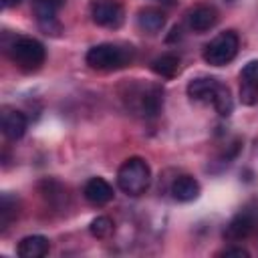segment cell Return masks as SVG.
Instances as JSON below:
<instances>
[{
	"instance_id": "d6986e66",
	"label": "cell",
	"mask_w": 258,
	"mask_h": 258,
	"mask_svg": "<svg viewBox=\"0 0 258 258\" xmlns=\"http://www.w3.org/2000/svg\"><path fill=\"white\" fill-rule=\"evenodd\" d=\"M113 230H115V224H113V220L107 218V216H97V218L91 222V226H89L91 236H93V238H99V240L109 238V236L113 234Z\"/></svg>"
},
{
	"instance_id": "ac0fdd59",
	"label": "cell",
	"mask_w": 258,
	"mask_h": 258,
	"mask_svg": "<svg viewBox=\"0 0 258 258\" xmlns=\"http://www.w3.org/2000/svg\"><path fill=\"white\" fill-rule=\"evenodd\" d=\"M16 216H18V200L12 198L10 194H2V200H0V230L4 232Z\"/></svg>"
},
{
	"instance_id": "2e32d148",
	"label": "cell",
	"mask_w": 258,
	"mask_h": 258,
	"mask_svg": "<svg viewBox=\"0 0 258 258\" xmlns=\"http://www.w3.org/2000/svg\"><path fill=\"white\" fill-rule=\"evenodd\" d=\"M151 71L157 75V77H163V79H171L177 75L179 71V56L177 54H161L157 56L153 62H151Z\"/></svg>"
},
{
	"instance_id": "277c9868",
	"label": "cell",
	"mask_w": 258,
	"mask_h": 258,
	"mask_svg": "<svg viewBox=\"0 0 258 258\" xmlns=\"http://www.w3.org/2000/svg\"><path fill=\"white\" fill-rule=\"evenodd\" d=\"M238 46H240L238 34L234 30H224L204 46L202 56L210 67H224L234 60V56L238 54Z\"/></svg>"
},
{
	"instance_id": "ba28073f",
	"label": "cell",
	"mask_w": 258,
	"mask_h": 258,
	"mask_svg": "<svg viewBox=\"0 0 258 258\" xmlns=\"http://www.w3.org/2000/svg\"><path fill=\"white\" fill-rule=\"evenodd\" d=\"M218 18H220L218 10L214 6H208V4H200L187 12V24L194 32H206V30L214 28Z\"/></svg>"
},
{
	"instance_id": "8992f818",
	"label": "cell",
	"mask_w": 258,
	"mask_h": 258,
	"mask_svg": "<svg viewBox=\"0 0 258 258\" xmlns=\"http://www.w3.org/2000/svg\"><path fill=\"white\" fill-rule=\"evenodd\" d=\"M64 0H34L32 2V10L34 16L40 24V28L48 32H58V22H56V12L62 8Z\"/></svg>"
},
{
	"instance_id": "3957f363",
	"label": "cell",
	"mask_w": 258,
	"mask_h": 258,
	"mask_svg": "<svg viewBox=\"0 0 258 258\" xmlns=\"http://www.w3.org/2000/svg\"><path fill=\"white\" fill-rule=\"evenodd\" d=\"M6 50L12 58V62L24 73L38 71L44 64V58H46L44 44L36 38H30V36H16Z\"/></svg>"
},
{
	"instance_id": "e0dca14e",
	"label": "cell",
	"mask_w": 258,
	"mask_h": 258,
	"mask_svg": "<svg viewBox=\"0 0 258 258\" xmlns=\"http://www.w3.org/2000/svg\"><path fill=\"white\" fill-rule=\"evenodd\" d=\"M212 105H214V109L218 111L220 117L232 115V111H234V99H232L230 89H228L224 83L218 85V89H216V93H214V99H212Z\"/></svg>"
},
{
	"instance_id": "d4e9b609",
	"label": "cell",
	"mask_w": 258,
	"mask_h": 258,
	"mask_svg": "<svg viewBox=\"0 0 258 258\" xmlns=\"http://www.w3.org/2000/svg\"><path fill=\"white\" fill-rule=\"evenodd\" d=\"M228 2H234V0H228Z\"/></svg>"
},
{
	"instance_id": "7c38bea8",
	"label": "cell",
	"mask_w": 258,
	"mask_h": 258,
	"mask_svg": "<svg viewBox=\"0 0 258 258\" xmlns=\"http://www.w3.org/2000/svg\"><path fill=\"white\" fill-rule=\"evenodd\" d=\"M83 194H85L87 202H91V204H95V206H103V204H107V202L113 200V187H111V183H109L107 179H103V177H91V179L85 183Z\"/></svg>"
},
{
	"instance_id": "44dd1931",
	"label": "cell",
	"mask_w": 258,
	"mask_h": 258,
	"mask_svg": "<svg viewBox=\"0 0 258 258\" xmlns=\"http://www.w3.org/2000/svg\"><path fill=\"white\" fill-rule=\"evenodd\" d=\"M240 101L244 103V105H254L256 101H258V91L254 89V87H250V85H240Z\"/></svg>"
},
{
	"instance_id": "603a6c76",
	"label": "cell",
	"mask_w": 258,
	"mask_h": 258,
	"mask_svg": "<svg viewBox=\"0 0 258 258\" xmlns=\"http://www.w3.org/2000/svg\"><path fill=\"white\" fill-rule=\"evenodd\" d=\"M16 4H20V0H2V6H4V8H12V6H16Z\"/></svg>"
},
{
	"instance_id": "7a4b0ae2",
	"label": "cell",
	"mask_w": 258,
	"mask_h": 258,
	"mask_svg": "<svg viewBox=\"0 0 258 258\" xmlns=\"http://www.w3.org/2000/svg\"><path fill=\"white\" fill-rule=\"evenodd\" d=\"M151 183V169L143 157H129L117 171V185L127 196H141Z\"/></svg>"
},
{
	"instance_id": "8fae6325",
	"label": "cell",
	"mask_w": 258,
	"mask_h": 258,
	"mask_svg": "<svg viewBox=\"0 0 258 258\" xmlns=\"http://www.w3.org/2000/svg\"><path fill=\"white\" fill-rule=\"evenodd\" d=\"M252 230H254V216L250 212H240L228 222V226L224 230V238L238 242V240H244L246 236H250Z\"/></svg>"
},
{
	"instance_id": "7402d4cb",
	"label": "cell",
	"mask_w": 258,
	"mask_h": 258,
	"mask_svg": "<svg viewBox=\"0 0 258 258\" xmlns=\"http://www.w3.org/2000/svg\"><path fill=\"white\" fill-rule=\"evenodd\" d=\"M220 254H222V256H244V258L250 256V252L244 250V248H224Z\"/></svg>"
},
{
	"instance_id": "cb8c5ba5",
	"label": "cell",
	"mask_w": 258,
	"mask_h": 258,
	"mask_svg": "<svg viewBox=\"0 0 258 258\" xmlns=\"http://www.w3.org/2000/svg\"><path fill=\"white\" fill-rule=\"evenodd\" d=\"M155 2H161V4H165V6H169V4H173L175 0H155Z\"/></svg>"
},
{
	"instance_id": "5bb4252c",
	"label": "cell",
	"mask_w": 258,
	"mask_h": 258,
	"mask_svg": "<svg viewBox=\"0 0 258 258\" xmlns=\"http://www.w3.org/2000/svg\"><path fill=\"white\" fill-rule=\"evenodd\" d=\"M137 26H139L143 32H147V34L159 32V30L165 26V14H163V10L153 8V6L141 8V10L137 12Z\"/></svg>"
},
{
	"instance_id": "30bf717a",
	"label": "cell",
	"mask_w": 258,
	"mask_h": 258,
	"mask_svg": "<svg viewBox=\"0 0 258 258\" xmlns=\"http://www.w3.org/2000/svg\"><path fill=\"white\" fill-rule=\"evenodd\" d=\"M163 109V89L159 85H149L139 93V111L145 117H155Z\"/></svg>"
},
{
	"instance_id": "ffe728a7",
	"label": "cell",
	"mask_w": 258,
	"mask_h": 258,
	"mask_svg": "<svg viewBox=\"0 0 258 258\" xmlns=\"http://www.w3.org/2000/svg\"><path fill=\"white\" fill-rule=\"evenodd\" d=\"M240 81H242L244 85H250V87H254V89L258 91V60H250V62L242 69Z\"/></svg>"
},
{
	"instance_id": "4fadbf2b",
	"label": "cell",
	"mask_w": 258,
	"mask_h": 258,
	"mask_svg": "<svg viewBox=\"0 0 258 258\" xmlns=\"http://www.w3.org/2000/svg\"><path fill=\"white\" fill-rule=\"evenodd\" d=\"M48 250H50V242H48V238H44L40 234L26 236L16 246V252L20 258H42L48 254Z\"/></svg>"
},
{
	"instance_id": "6da1fadb",
	"label": "cell",
	"mask_w": 258,
	"mask_h": 258,
	"mask_svg": "<svg viewBox=\"0 0 258 258\" xmlns=\"http://www.w3.org/2000/svg\"><path fill=\"white\" fill-rule=\"evenodd\" d=\"M85 60L91 69H97V71H117L127 67L133 60V46L101 42L87 50Z\"/></svg>"
},
{
	"instance_id": "9a60e30c",
	"label": "cell",
	"mask_w": 258,
	"mask_h": 258,
	"mask_svg": "<svg viewBox=\"0 0 258 258\" xmlns=\"http://www.w3.org/2000/svg\"><path fill=\"white\" fill-rule=\"evenodd\" d=\"M169 191L177 202H191L200 196V183L191 175H179L173 179Z\"/></svg>"
},
{
	"instance_id": "9c48e42d",
	"label": "cell",
	"mask_w": 258,
	"mask_h": 258,
	"mask_svg": "<svg viewBox=\"0 0 258 258\" xmlns=\"http://www.w3.org/2000/svg\"><path fill=\"white\" fill-rule=\"evenodd\" d=\"M220 81L216 77H196L187 83L185 91H187V97L191 101H204V103H212L214 99V93L218 89Z\"/></svg>"
},
{
	"instance_id": "5b68a950",
	"label": "cell",
	"mask_w": 258,
	"mask_h": 258,
	"mask_svg": "<svg viewBox=\"0 0 258 258\" xmlns=\"http://www.w3.org/2000/svg\"><path fill=\"white\" fill-rule=\"evenodd\" d=\"M91 20L103 28H119L125 20V10L117 0H93Z\"/></svg>"
},
{
	"instance_id": "52a82bcc",
	"label": "cell",
	"mask_w": 258,
	"mask_h": 258,
	"mask_svg": "<svg viewBox=\"0 0 258 258\" xmlns=\"http://www.w3.org/2000/svg\"><path fill=\"white\" fill-rule=\"evenodd\" d=\"M0 127H2V133H4L6 139L16 141L26 133L28 121H26L22 111L12 109V107H4L2 113H0Z\"/></svg>"
}]
</instances>
